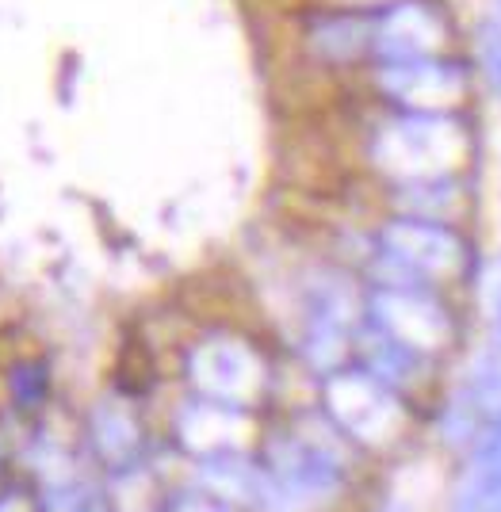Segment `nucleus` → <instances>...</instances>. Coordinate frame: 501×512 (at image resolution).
<instances>
[{"label":"nucleus","instance_id":"obj_1","mask_svg":"<svg viewBox=\"0 0 501 512\" xmlns=\"http://www.w3.org/2000/svg\"><path fill=\"white\" fill-rule=\"evenodd\" d=\"M459 153H463L459 127L440 115H429V111L387 123L375 138V161L406 184L444 176L459 161Z\"/></svg>","mask_w":501,"mask_h":512},{"label":"nucleus","instance_id":"obj_2","mask_svg":"<svg viewBox=\"0 0 501 512\" xmlns=\"http://www.w3.org/2000/svg\"><path fill=\"white\" fill-rule=\"evenodd\" d=\"M329 417L364 444H387L402 428V409L387 383L368 371H337L326 383Z\"/></svg>","mask_w":501,"mask_h":512},{"label":"nucleus","instance_id":"obj_3","mask_svg":"<svg viewBox=\"0 0 501 512\" xmlns=\"http://www.w3.org/2000/svg\"><path fill=\"white\" fill-rule=\"evenodd\" d=\"M188 375L203 398L234 409L257 402L264 390L261 356L234 337H215V341L196 344L188 356Z\"/></svg>","mask_w":501,"mask_h":512},{"label":"nucleus","instance_id":"obj_4","mask_svg":"<svg viewBox=\"0 0 501 512\" xmlns=\"http://www.w3.org/2000/svg\"><path fill=\"white\" fill-rule=\"evenodd\" d=\"M383 253L406 276L448 279L463 268V241L425 218H398L383 230Z\"/></svg>","mask_w":501,"mask_h":512},{"label":"nucleus","instance_id":"obj_5","mask_svg":"<svg viewBox=\"0 0 501 512\" xmlns=\"http://www.w3.org/2000/svg\"><path fill=\"white\" fill-rule=\"evenodd\" d=\"M371 325L383 329L387 337L402 341L414 352L425 348H440L452 337V321L436 306L433 299H425L421 291L410 287H387L371 299Z\"/></svg>","mask_w":501,"mask_h":512},{"label":"nucleus","instance_id":"obj_6","mask_svg":"<svg viewBox=\"0 0 501 512\" xmlns=\"http://www.w3.org/2000/svg\"><path fill=\"white\" fill-rule=\"evenodd\" d=\"M379 88L398 100V104L414 107V111H433L459 100L463 92V73L456 65L436 62V58H406V62H387L379 73Z\"/></svg>","mask_w":501,"mask_h":512},{"label":"nucleus","instance_id":"obj_7","mask_svg":"<svg viewBox=\"0 0 501 512\" xmlns=\"http://www.w3.org/2000/svg\"><path fill=\"white\" fill-rule=\"evenodd\" d=\"M375 50L387 62H406V58H429L436 46L444 43V20L436 16L433 4L425 0H402L383 12V20L371 31Z\"/></svg>","mask_w":501,"mask_h":512},{"label":"nucleus","instance_id":"obj_8","mask_svg":"<svg viewBox=\"0 0 501 512\" xmlns=\"http://www.w3.org/2000/svg\"><path fill=\"white\" fill-rule=\"evenodd\" d=\"M180 440L184 448L199 451V455H218V451H230L241 440V413L234 406H222V402H192V406L180 413Z\"/></svg>","mask_w":501,"mask_h":512},{"label":"nucleus","instance_id":"obj_9","mask_svg":"<svg viewBox=\"0 0 501 512\" xmlns=\"http://www.w3.org/2000/svg\"><path fill=\"white\" fill-rule=\"evenodd\" d=\"M92 444H96V455L111 467H127L138 455L142 428H138V417L131 413L127 402L104 398L100 406L92 409Z\"/></svg>","mask_w":501,"mask_h":512},{"label":"nucleus","instance_id":"obj_10","mask_svg":"<svg viewBox=\"0 0 501 512\" xmlns=\"http://www.w3.org/2000/svg\"><path fill=\"white\" fill-rule=\"evenodd\" d=\"M360 352H364V363H368V375H375L379 383L402 386L417 375L414 348H406L402 341L387 337V333L375 329V325H371V333L364 337V344H360Z\"/></svg>","mask_w":501,"mask_h":512},{"label":"nucleus","instance_id":"obj_11","mask_svg":"<svg viewBox=\"0 0 501 512\" xmlns=\"http://www.w3.org/2000/svg\"><path fill=\"white\" fill-rule=\"evenodd\" d=\"M463 402L475 409L479 417L482 413H486V417H498L501 413V360L498 356H479Z\"/></svg>","mask_w":501,"mask_h":512},{"label":"nucleus","instance_id":"obj_12","mask_svg":"<svg viewBox=\"0 0 501 512\" xmlns=\"http://www.w3.org/2000/svg\"><path fill=\"white\" fill-rule=\"evenodd\" d=\"M368 39V27L360 20H326L314 31V43L326 58H352V54L364 50Z\"/></svg>","mask_w":501,"mask_h":512},{"label":"nucleus","instance_id":"obj_13","mask_svg":"<svg viewBox=\"0 0 501 512\" xmlns=\"http://www.w3.org/2000/svg\"><path fill=\"white\" fill-rule=\"evenodd\" d=\"M479 58L482 69L490 77V85L501 92V23L498 20H486L479 31Z\"/></svg>","mask_w":501,"mask_h":512},{"label":"nucleus","instance_id":"obj_14","mask_svg":"<svg viewBox=\"0 0 501 512\" xmlns=\"http://www.w3.org/2000/svg\"><path fill=\"white\" fill-rule=\"evenodd\" d=\"M12 390H16V398H20L23 406H35L46 390L43 371H39V367H20V371L12 375Z\"/></svg>","mask_w":501,"mask_h":512},{"label":"nucleus","instance_id":"obj_15","mask_svg":"<svg viewBox=\"0 0 501 512\" xmlns=\"http://www.w3.org/2000/svg\"><path fill=\"white\" fill-rule=\"evenodd\" d=\"M165 512H234L222 497L215 493H180L169 501V509Z\"/></svg>","mask_w":501,"mask_h":512},{"label":"nucleus","instance_id":"obj_16","mask_svg":"<svg viewBox=\"0 0 501 512\" xmlns=\"http://www.w3.org/2000/svg\"><path fill=\"white\" fill-rule=\"evenodd\" d=\"M501 467V421L482 440L479 455H475V474H494Z\"/></svg>","mask_w":501,"mask_h":512},{"label":"nucleus","instance_id":"obj_17","mask_svg":"<svg viewBox=\"0 0 501 512\" xmlns=\"http://www.w3.org/2000/svg\"><path fill=\"white\" fill-rule=\"evenodd\" d=\"M0 512H35V501L23 493H12V497H0Z\"/></svg>","mask_w":501,"mask_h":512},{"label":"nucleus","instance_id":"obj_18","mask_svg":"<svg viewBox=\"0 0 501 512\" xmlns=\"http://www.w3.org/2000/svg\"><path fill=\"white\" fill-rule=\"evenodd\" d=\"M77 512H111V505L104 501V497H88V501H81V509Z\"/></svg>","mask_w":501,"mask_h":512},{"label":"nucleus","instance_id":"obj_19","mask_svg":"<svg viewBox=\"0 0 501 512\" xmlns=\"http://www.w3.org/2000/svg\"><path fill=\"white\" fill-rule=\"evenodd\" d=\"M479 482H486V486H490V490L501 497V467L494 470V474H479Z\"/></svg>","mask_w":501,"mask_h":512}]
</instances>
